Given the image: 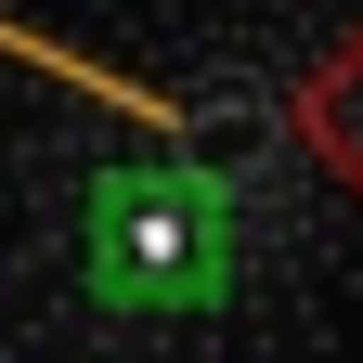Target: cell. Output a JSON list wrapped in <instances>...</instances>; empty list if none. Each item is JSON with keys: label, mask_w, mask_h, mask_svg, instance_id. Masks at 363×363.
<instances>
[{"label": "cell", "mask_w": 363, "mask_h": 363, "mask_svg": "<svg viewBox=\"0 0 363 363\" xmlns=\"http://www.w3.org/2000/svg\"><path fill=\"white\" fill-rule=\"evenodd\" d=\"M78 272L104 311H220L247 272V195L208 156H117L78 195Z\"/></svg>", "instance_id": "1"}, {"label": "cell", "mask_w": 363, "mask_h": 363, "mask_svg": "<svg viewBox=\"0 0 363 363\" xmlns=\"http://www.w3.org/2000/svg\"><path fill=\"white\" fill-rule=\"evenodd\" d=\"M286 143L325 169L337 195H363V26H337L325 52L286 78Z\"/></svg>", "instance_id": "2"}]
</instances>
